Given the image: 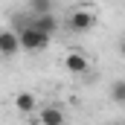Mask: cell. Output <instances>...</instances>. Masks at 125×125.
Segmentation results:
<instances>
[{
    "instance_id": "5",
    "label": "cell",
    "mask_w": 125,
    "mask_h": 125,
    "mask_svg": "<svg viewBox=\"0 0 125 125\" xmlns=\"http://www.w3.org/2000/svg\"><path fill=\"white\" fill-rule=\"evenodd\" d=\"M64 67H67L70 73H76V76H82V73H87V58H84L82 52H70V55L64 58Z\"/></svg>"
},
{
    "instance_id": "6",
    "label": "cell",
    "mask_w": 125,
    "mask_h": 125,
    "mask_svg": "<svg viewBox=\"0 0 125 125\" xmlns=\"http://www.w3.org/2000/svg\"><path fill=\"white\" fill-rule=\"evenodd\" d=\"M41 122L44 125H61L64 122V111L55 108V105H47V108L41 111Z\"/></svg>"
},
{
    "instance_id": "7",
    "label": "cell",
    "mask_w": 125,
    "mask_h": 125,
    "mask_svg": "<svg viewBox=\"0 0 125 125\" xmlns=\"http://www.w3.org/2000/svg\"><path fill=\"white\" fill-rule=\"evenodd\" d=\"M35 102H38V99L32 93H18L15 96V105H18V111H23V114H32V111H35Z\"/></svg>"
},
{
    "instance_id": "9",
    "label": "cell",
    "mask_w": 125,
    "mask_h": 125,
    "mask_svg": "<svg viewBox=\"0 0 125 125\" xmlns=\"http://www.w3.org/2000/svg\"><path fill=\"white\" fill-rule=\"evenodd\" d=\"M35 12H52V0H32Z\"/></svg>"
},
{
    "instance_id": "3",
    "label": "cell",
    "mask_w": 125,
    "mask_h": 125,
    "mask_svg": "<svg viewBox=\"0 0 125 125\" xmlns=\"http://www.w3.org/2000/svg\"><path fill=\"white\" fill-rule=\"evenodd\" d=\"M21 52V41L15 29H0V55L3 58H15Z\"/></svg>"
},
{
    "instance_id": "2",
    "label": "cell",
    "mask_w": 125,
    "mask_h": 125,
    "mask_svg": "<svg viewBox=\"0 0 125 125\" xmlns=\"http://www.w3.org/2000/svg\"><path fill=\"white\" fill-rule=\"evenodd\" d=\"M93 26H96V15L90 9H76L70 15V29L73 32H90Z\"/></svg>"
},
{
    "instance_id": "1",
    "label": "cell",
    "mask_w": 125,
    "mask_h": 125,
    "mask_svg": "<svg viewBox=\"0 0 125 125\" xmlns=\"http://www.w3.org/2000/svg\"><path fill=\"white\" fill-rule=\"evenodd\" d=\"M18 32V41H21V50H29V52H38V50H47L50 47V35H44L41 29H35L32 23H23Z\"/></svg>"
},
{
    "instance_id": "8",
    "label": "cell",
    "mask_w": 125,
    "mask_h": 125,
    "mask_svg": "<svg viewBox=\"0 0 125 125\" xmlns=\"http://www.w3.org/2000/svg\"><path fill=\"white\" fill-rule=\"evenodd\" d=\"M111 99H114L116 105H125V79H116V82L111 84Z\"/></svg>"
},
{
    "instance_id": "4",
    "label": "cell",
    "mask_w": 125,
    "mask_h": 125,
    "mask_svg": "<svg viewBox=\"0 0 125 125\" xmlns=\"http://www.w3.org/2000/svg\"><path fill=\"white\" fill-rule=\"evenodd\" d=\"M29 23L35 26V29H41L44 35H50V38L58 32V21H55V15H52V12H35V18H32Z\"/></svg>"
},
{
    "instance_id": "10",
    "label": "cell",
    "mask_w": 125,
    "mask_h": 125,
    "mask_svg": "<svg viewBox=\"0 0 125 125\" xmlns=\"http://www.w3.org/2000/svg\"><path fill=\"white\" fill-rule=\"evenodd\" d=\"M119 55H122V58H125V35H122V38H119Z\"/></svg>"
}]
</instances>
